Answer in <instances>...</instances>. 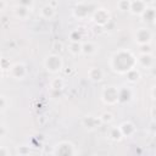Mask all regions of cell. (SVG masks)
Returning <instances> with one entry per match:
<instances>
[{"instance_id": "cell-31", "label": "cell", "mask_w": 156, "mask_h": 156, "mask_svg": "<svg viewBox=\"0 0 156 156\" xmlns=\"http://www.w3.org/2000/svg\"><path fill=\"white\" fill-rule=\"evenodd\" d=\"M5 5H6V0H1V6H0V10L1 11L5 10Z\"/></svg>"}, {"instance_id": "cell-8", "label": "cell", "mask_w": 156, "mask_h": 156, "mask_svg": "<svg viewBox=\"0 0 156 156\" xmlns=\"http://www.w3.org/2000/svg\"><path fill=\"white\" fill-rule=\"evenodd\" d=\"M136 62H138V67L147 68V69H151L155 65V60L151 52H140L136 56Z\"/></svg>"}, {"instance_id": "cell-2", "label": "cell", "mask_w": 156, "mask_h": 156, "mask_svg": "<svg viewBox=\"0 0 156 156\" xmlns=\"http://www.w3.org/2000/svg\"><path fill=\"white\" fill-rule=\"evenodd\" d=\"M43 66L46 72L51 74H57L63 69V60L58 54H50L44 58Z\"/></svg>"}, {"instance_id": "cell-4", "label": "cell", "mask_w": 156, "mask_h": 156, "mask_svg": "<svg viewBox=\"0 0 156 156\" xmlns=\"http://www.w3.org/2000/svg\"><path fill=\"white\" fill-rule=\"evenodd\" d=\"M110 20H111V13L105 7H99V9L94 10L93 13H91V21L96 26H99V27L107 26V23L110 22Z\"/></svg>"}, {"instance_id": "cell-1", "label": "cell", "mask_w": 156, "mask_h": 156, "mask_svg": "<svg viewBox=\"0 0 156 156\" xmlns=\"http://www.w3.org/2000/svg\"><path fill=\"white\" fill-rule=\"evenodd\" d=\"M110 68L118 74H126L130 69L138 67L136 56L128 49H118L110 57Z\"/></svg>"}, {"instance_id": "cell-20", "label": "cell", "mask_w": 156, "mask_h": 156, "mask_svg": "<svg viewBox=\"0 0 156 156\" xmlns=\"http://www.w3.org/2000/svg\"><path fill=\"white\" fill-rule=\"evenodd\" d=\"M124 76L127 77V80H128L129 83H136V82L140 79V77H141L140 71H139V68H138V67H135V68L130 69V71H129V72H127Z\"/></svg>"}, {"instance_id": "cell-9", "label": "cell", "mask_w": 156, "mask_h": 156, "mask_svg": "<svg viewBox=\"0 0 156 156\" xmlns=\"http://www.w3.org/2000/svg\"><path fill=\"white\" fill-rule=\"evenodd\" d=\"M82 124L88 130H95L100 124H102V122H101L100 117H96V116H93V115H88L82 119Z\"/></svg>"}, {"instance_id": "cell-11", "label": "cell", "mask_w": 156, "mask_h": 156, "mask_svg": "<svg viewBox=\"0 0 156 156\" xmlns=\"http://www.w3.org/2000/svg\"><path fill=\"white\" fill-rule=\"evenodd\" d=\"M146 7H147V5L143 0H132L129 12L134 16H141L143 12L146 10Z\"/></svg>"}, {"instance_id": "cell-25", "label": "cell", "mask_w": 156, "mask_h": 156, "mask_svg": "<svg viewBox=\"0 0 156 156\" xmlns=\"http://www.w3.org/2000/svg\"><path fill=\"white\" fill-rule=\"evenodd\" d=\"M82 39V33L78 29H74L69 33V41H80Z\"/></svg>"}, {"instance_id": "cell-19", "label": "cell", "mask_w": 156, "mask_h": 156, "mask_svg": "<svg viewBox=\"0 0 156 156\" xmlns=\"http://www.w3.org/2000/svg\"><path fill=\"white\" fill-rule=\"evenodd\" d=\"M66 87V80L62 77H55L50 80V88L54 90H62Z\"/></svg>"}, {"instance_id": "cell-16", "label": "cell", "mask_w": 156, "mask_h": 156, "mask_svg": "<svg viewBox=\"0 0 156 156\" xmlns=\"http://www.w3.org/2000/svg\"><path fill=\"white\" fill-rule=\"evenodd\" d=\"M143 18L144 22L146 23H154L155 18H156V9L152 6H147L146 10L143 12V15L140 16Z\"/></svg>"}, {"instance_id": "cell-10", "label": "cell", "mask_w": 156, "mask_h": 156, "mask_svg": "<svg viewBox=\"0 0 156 156\" xmlns=\"http://www.w3.org/2000/svg\"><path fill=\"white\" fill-rule=\"evenodd\" d=\"M121 132L123 134V138H130L136 133V127L132 121H124L119 124Z\"/></svg>"}, {"instance_id": "cell-26", "label": "cell", "mask_w": 156, "mask_h": 156, "mask_svg": "<svg viewBox=\"0 0 156 156\" xmlns=\"http://www.w3.org/2000/svg\"><path fill=\"white\" fill-rule=\"evenodd\" d=\"M18 4L20 5H23V6H27L29 9H33L34 0H18Z\"/></svg>"}, {"instance_id": "cell-27", "label": "cell", "mask_w": 156, "mask_h": 156, "mask_svg": "<svg viewBox=\"0 0 156 156\" xmlns=\"http://www.w3.org/2000/svg\"><path fill=\"white\" fill-rule=\"evenodd\" d=\"M29 146H20L18 147V150H17V154H20V155H27V154H29Z\"/></svg>"}, {"instance_id": "cell-13", "label": "cell", "mask_w": 156, "mask_h": 156, "mask_svg": "<svg viewBox=\"0 0 156 156\" xmlns=\"http://www.w3.org/2000/svg\"><path fill=\"white\" fill-rule=\"evenodd\" d=\"M30 12H32V9L23 6V5H20V4L13 7V15H15V17H17L20 20H27L29 17Z\"/></svg>"}, {"instance_id": "cell-21", "label": "cell", "mask_w": 156, "mask_h": 156, "mask_svg": "<svg viewBox=\"0 0 156 156\" xmlns=\"http://www.w3.org/2000/svg\"><path fill=\"white\" fill-rule=\"evenodd\" d=\"M82 43H83V41H69L68 51H69L73 56L82 55Z\"/></svg>"}, {"instance_id": "cell-17", "label": "cell", "mask_w": 156, "mask_h": 156, "mask_svg": "<svg viewBox=\"0 0 156 156\" xmlns=\"http://www.w3.org/2000/svg\"><path fill=\"white\" fill-rule=\"evenodd\" d=\"M118 94H119V102H128L133 98V91L128 87L118 88Z\"/></svg>"}, {"instance_id": "cell-6", "label": "cell", "mask_w": 156, "mask_h": 156, "mask_svg": "<svg viewBox=\"0 0 156 156\" xmlns=\"http://www.w3.org/2000/svg\"><path fill=\"white\" fill-rule=\"evenodd\" d=\"M7 72H9V76L12 79H15V80H23L27 77V74H28L27 66L23 62H15V63H12Z\"/></svg>"}, {"instance_id": "cell-3", "label": "cell", "mask_w": 156, "mask_h": 156, "mask_svg": "<svg viewBox=\"0 0 156 156\" xmlns=\"http://www.w3.org/2000/svg\"><path fill=\"white\" fill-rule=\"evenodd\" d=\"M101 101L105 105L113 106L119 102V94H118V88L115 85H106L101 90Z\"/></svg>"}, {"instance_id": "cell-29", "label": "cell", "mask_w": 156, "mask_h": 156, "mask_svg": "<svg viewBox=\"0 0 156 156\" xmlns=\"http://www.w3.org/2000/svg\"><path fill=\"white\" fill-rule=\"evenodd\" d=\"M150 93H151V98H152L154 100H156V84L151 88V91H150Z\"/></svg>"}, {"instance_id": "cell-23", "label": "cell", "mask_w": 156, "mask_h": 156, "mask_svg": "<svg viewBox=\"0 0 156 156\" xmlns=\"http://www.w3.org/2000/svg\"><path fill=\"white\" fill-rule=\"evenodd\" d=\"M132 0H117V9L122 12H129Z\"/></svg>"}, {"instance_id": "cell-7", "label": "cell", "mask_w": 156, "mask_h": 156, "mask_svg": "<svg viewBox=\"0 0 156 156\" xmlns=\"http://www.w3.org/2000/svg\"><path fill=\"white\" fill-rule=\"evenodd\" d=\"M151 40H152V33L147 28H144V27L138 28L136 32L134 33V41L139 46H141V45H149L151 43Z\"/></svg>"}, {"instance_id": "cell-28", "label": "cell", "mask_w": 156, "mask_h": 156, "mask_svg": "<svg viewBox=\"0 0 156 156\" xmlns=\"http://www.w3.org/2000/svg\"><path fill=\"white\" fill-rule=\"evenodd\" d=\"M0 155H2V156H9V155H10V151H6L5 146H1V147H0Z\"/></svg>"}, {"instance_id": "cell-15", "label": "cell", "mask_w": 156, "mask_h": 156, "mask_svg": "<svg viewBox=\"0 0 156 156\" xmlns=\"http://www.w3.org/2000/svg\"><path fill=\"white\" fill-rule=\"evenodd\" d=\"M88 79L99 83L104 79V71L100 67H91L88 69Z\"/></svg>"}, {"instance_id": "cell-30", "label": "cell", "mask_w": 156, "mask_h": 156, "mask_svg": "<svg viewBox=\"0 0 156 156\" xmlns=\"http://www.w3.org/2000/svg\"><path fill=\"white\" fill-rule=\"evenodd\" d=\"M150 113H151V117H152L154 119H156V106L151 107V110H150Z\"/></svg>"}, {"instance_id": "cell-22", "label": "cell", "mask_w": 156, "mask_h": 156, "mask_svg": "<svg viewBox=\"0 0 156 156\" xmlns=\"http://www.w3.org/2000/svg\"><path fill=\"white\" fill-rule=\"evenodd\" d=\"M99 117H100V119H101L102 124H110V123H112V122L115 121L113 113H112V112H110V111H105V112H102Z\"/></svg>"}, {"instance_id": "cell-33", "label": "cell", "mask_w": 156, "mask_h": 156, "mask_svg": "<svg viewBox=\"0 0 156 156\" xmlns=\"http://www.w3.org/2000/svg\"><path fill=\"white\" fill-rule=\"evenodd\" d=\"M154 24H155V27H156V18H155V21H154Z\"/></svg>"}, {"instance_id": "cell-14", "label": "cell", "mask_w": 156, "mask_h": 156, "mask_svg": "<svg viewBox=\"0 0 156 156\" xmlns=\"http://www.w3.org/2000/svg\"><path fill=\"white\" fill-rule=\"evenodd\" d=\"M40 17L43 20H46V21H50L55 17L56 15V7H54L52 5L48 4V5H44L41 9H40V12H39Z\"/></svg>"}, {"instance_id": "cell-18", "label": "cell", "mask_w": 156, "mask_h": 156, "mask_svg": "<svg viewBox=\"0 0 156 156\" xmlns=\"http://www.w3.org/2000/svg\"><path fill=\"white\" fill-rule=\"evenodd\" d=\"M107 138L112 141H119L123 139V134L121 132V128L119 126L118 127H111L107 132Z\"/></svg>"}, {"instance_id": "cell-24", "label": "cell", "mask_w": 156, "mask_h": 156, "mask_svg": "<svg viewBox=\"0 0 156 156\" xmlns=\"http://www.w3.org/2000/svg\"><path fill=\"white\" fill-rule=\"evenodd\" d=\"M9 107H10V100L7 99L6 95L1 94L0 95V113L4 115Z\"/></svg>"}, {"instance_id": "cell-32", "label": "cell", "mask_w": 156, "mask_h": 156, "mask_svg": "<svg viewBox=\"0 0 156 156\" xmlns=\"http://www.w3.org/2000/svg\"><path fill=\"white\" fill-rule=\"evenodd\" d=\"M143 1H144V2H145L147 6H151V5H152V2H154L155 0H143Z\"/></svg>"}, {"instance_id": "cell-12", "label": "cell", "mask_w": 156, "mask_h": 156, "mask_svg": "<svg viewBox=\"0 0 156 156\" xmlns=\"http://www.w3.org/2000/svg\"><path fill=\"white\" fill-rule=\"evenodd\" d=\"M99 51V45L93 41H83L82 43V55L84 56H93Z\"/></svg>"}, {"instance_id": "cell-5", "label": "cell", "mask_w": 156, "mask_h": 156, "mask_svg": "<svg viewBox=\"0 0 156 156\" xmlns=\"http://www.w3.org/2000/svg\"><path fill=\"white\" fill-rule=\"evenodd\" d=\"M52 155H63V156H68V155H77L78 150L76 149V146L67 140H62L60 143H57L54 146V150L51 152Z\"/></svg>"}]
</instances>
